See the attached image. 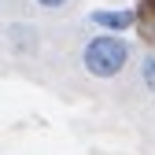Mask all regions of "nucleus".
I'll use <instances>...</instances> for the list:
<instances>
[{"mask_svg": "<svg viewBox=\"0 0 155 155\" xmlns=\"http://www.w3.org/2000/svg\"><path fill=\"white\" fill-rule=\"evenodd\" d=\"M85 70L96 74V78H114L126 63H129V45L122 41V37L114 33H100L92 37V41L85 45Z\"/></svg>", "mask_w": 155, "mask_h": 155, "instance_id": "obj_1", "label": "nucleus"}, {"mask_svg": "<svg viewBox=\"0 0 155 155\" xmlns=\"http://www.w3.org/2000/svg\"><path fill=\"white\" fill-rule=\"evenodd\" d=\"M92 22L100 26V30H107V33H114V37H118L122 30L137 26V11H129V8H118V11H107V8H100V11H92Z\"/></svg>", "mask_w": 155, "mask_h": 155, "instance_id": "obj_2", "label": "nucleus"}, {"mask_svg": "<svg viewBox=\"0 0 155 155\" xmlns=\"http://www.w3.org/2000/svg\"><path fill=\"white\" fill-rule=\"evenodd\" d=\"M11 41H15V48H18V52H33L37 37H33V30H30V26L15 22V26H11Z\"/></svg>", "mask_w": 155, "mask_h": 155, "instance_id": "obj_3", "label": "nucleus"}, {"mask_svg": "<svg viewBox=\"0 0 155 155\" xmlns=\"http://www.w3.org/2000/svg\"><path fill=\"white\" fill-rule=\"evenodd\" d=\"M140 15H144V18H140V33L155 45V4H144V11H140Z\"/></svg>", "mask_w": 155, "mask_h": 155, "instance_id": "obj_4", "label": "nucleus"}, {"mask_svg": "<svg viewBox=\"0 0 155 155\" xmlns=\"http://www.w3.org/2000/svg\"><path fill=\"white\" fill-rule=\"evenodd\" d=\"M140 81L155 92V55H144V63H140Z\"/></svg>", "mask_w": 155, "mask_h": 155, "instance_id": "obj_5", "label": "nucleus"}, {"mask_svg": "<svg viewBox=\"0 0 155 155\" xmlns=\"http://www.w3.org/2000/svg\"><path fill=\"white\" fill-rule=\"evenodd\" d=\"M37 4H41V8H63L67 0H37Z\"/></svg>", "mask_w": 155, "mask_h": 155, "instance_id": "obj_6", "label": "nucleus"}]
</instances>
